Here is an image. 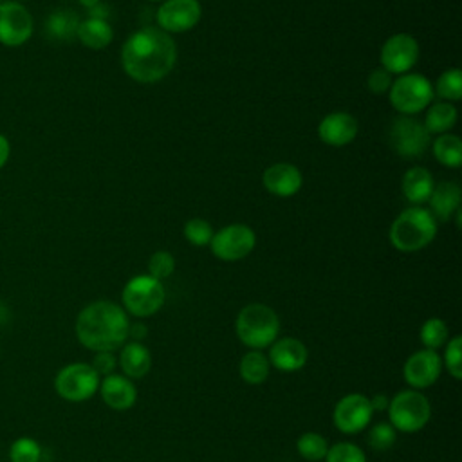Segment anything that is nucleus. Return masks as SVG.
I'll return each mask as SVG.
<instances>
[{"instance_id": "f257e3e1", "label": "nucleus", "mask_w": 462, "mask_h": 462, "mask_svg": "<svg viewBox=\"0 0 462 462\" xmlns=\"http://www.w3.org/2000/svg\"><path fill=\"white\" fill-rule=\"evenodd\" d=\"M177 63V43L171 34L157 25H146L132 32L121 47V65L126 76L137 83L164 79Z\"/></svg>"}, {"instance_id": "f03ea898", "label": "nucleus", "mask_w": 462, "mask_h": 462, "mask_svg": "<svg viewBox=\"0 0 462 462\" xmlns=\"http://www.w3.org/2000/svg\"><path fill=\"white\" fill-rule=\"evenodd\" d=\"M128 314L114 301L99 300L81 309L76 318L78 341L94 352H114L128 339Z\"/></svg>"}, {"instance_id": "7ed1b4c3", "label": "nucleus", "mask_w": 462, "mask_h": 462, "mask_svg": "<svg viewBox=\"0 0 462 462\" xmlns=\"http://www.w3.org/2000/svg\"><path fill=\"white\" fill-rule=\"evenodd\" d=\"M439 231L435 217L422 206L402 209L392 222L388 238L401 253H417L430 245Z\"/></svg>"}, {"instance_id": "20e7f679", "label": "nucleus", "mask_w": 462, "mask_h": 462, "mask_svg": "<svg viewBox=\"0 0 462 462\" xmlns=\"http://www.w3.org/2000/svg\"><path fill=\"white\" fill-rule=\"evenodd\" d=\"M238 339L251 350H262L276 341L280 332L278 314L265 303H249L240 309L235 321Z\"/></svg>"}, {"instance_id": "39448f33", "label": "nucleus", "mask_w": 462, "mask_h": 462, "mask_svg": "<svg viewBox=\"0 0 462 462\" xmlns=\"http://www.w3.org/2000/svg\"><path fill=\"white\" fill-rule=\"evenodd\" d=\"M433 85L419 72H406L392 81L388 90L390 105L401 116H415L433 103Z\"/></svg>"}, {"instance_id": "423d86ee", "label": "nucleus", "mask_w": 462, "mask_h": 462, "mask_svg": "<svg viewBox=\"0 0 462 462\" xmlns=\"http://www.w3.org/2000/svg\"><path fill=\"white\" fill-rule=\"evenodd\" d=\"M388 417L395 431L415 433L428 424L431 406L428 397L419 390H401L388 402Z\"/></svg>"}, {"instance_id": "0eeeda50", "label": "nucleus", "mask_w": 462, "mask_h": 462, "mask_svg": "<svg viewBox=\"0 0 462 462\" xmlns=\"http://www.w3.org/2000/svg\"><path fill=\"white\" fill-rule=\"evenodd\" d=\"M121 300L126 314L135 318H148L162 307L166 292L162 282L150 274H137L125 283Z\"/></svg>"}, {"instance_id": "6e6552de", "label": "nucleus", "mask_w": 462, "mask_h": 462, "mask_svg": "<svg viewBox=\"0 0 462 462\" xmlns=\"http://www.w3.org/2000/svg\"><path fill=\"white\" fill-rule=\"evenodd\" d=\"M388 141L399 157L415 159L428 150L431 135L422 121L413 116H399L388 130Z\"/></svg>"}, {"instance_id": "1a4fd4ad", "label": "nucleus", "mask_w": 462, "mask_h": 462, "mask_svg": "<svg viewBox=\"0 0 462 462\" xmlns=\"http://www.w3.org/2000/svg\"><path fill=\"white\" fill-rule=\"evenodd\" d=\"M256 245V233L247 224H229L213 233L209 249L215 258L222 262H238L253 253Z\"/></svg>"}, {"instance_id": "9d476101", "label": "nucleus", "mask_w": 462, "mask_h": 462, "mask_svg": "<svg viewBox=\"0 0 462 462\" xmlns=\"http://www.w3.org/2000/svg\"><path fill=\"white\" fill-rule=\"evenodd\" d=\"M99 375L87 363H70L63 366L54 379L56 393L70 402L90 399L99 390Z\"/></svg>"}, {"instance_id": "9b49d317", "label": "nucleus", "mask_w": 462, "mask_h": 462, "mask_svg": "<svg viewBox=\"0 0 462 462\" xmlns=\"http://www.w3.org/2000/svg\"><path fill=\"white\" fill-rule=\"evenodd\" d=\"M419 56L420 47L415 36H411L410 32H395L384 40L379 52V61L381 67L388 70L392 76H401L415 67Z\"/></svg>"}, {"instance_id": "f8f14e48", "label": "nucleus", "mask_w": 462, "mask_h": 462, "mask_svg": "<svg viewBox=\"0 0 462 462\" xmlns=\"http://www.w3.org/2000/svg\"><path fill=\"white\" fill-rule=\"evenodd\" d=\"M34 20L29 9L16 2H0V43L5 47H20L32 36Z\"/></svg>"}, {"instance_id": "ddd939ff", "label": "nucleus", "mask_w": 462, "mask_h": 462, "mask_svg": "<svg viewBox=\"0 0 462 462\" xmlns=\"http://www.w3.org/2000/svg\"><path fill=\"white\" fill-rule=\"evenodd\" d=\"M202 18V5L199 0H162L157 7V27L168 34H180L191 31Z\"/></svg>"}, {"instance_id": "4468645a", "label": "nucleus", "mask_w": 462, "mask_h": 462, "mask_svg": "<svg viewBox=\"0 0 462 462\" xmlns=\"http://www.w3.org/2000/svg\"><path fill=\"white\" fill-rule=\"evenodd\" d=\"M374 410L370 399L361 393H348L337 401L332 411L334 426L346 435L363 431L372 420Z\"/></svg>"}, {"instance_id": "2eb2a0df", "label": "nucleus", "mask_w": 462, "mask_h": 462, "mask_svg": "<svg viewBox=\"0 0 462 462\" xmlns=\"http://www.w3.org/2000/svg\"><path fill=\"white\" fill-rule=\"evenodd\" d=\"M442 372V359L435 350H417L413 352L404 366H402V375L404 381L413 388V390H422L431 386Z\"/></svg>"}, {"instance_id": "dca6fc26", "label": "nucleus", "mask_w": 462, "mask_h": 462, "mask_svg": "<svg viewBox=\"0 0 462 462\" xmlns=\"http://www.w3.org/2000/svg\"><path fill=\"white\" fill-rule=\"evenodd\" d=\"M357 132H359L357 119L352 114L343 110L330 112L318 123L319 141L334 148L350 144L357 137Z\"/></svg>"}, {"instance_id": "f3484780", "label": "nucleus", "mask_w": 462, "mask_h": 462, "mask_svg": "<svg viewBox=\"0 0 462 462\" xmlns=\"http://www.w3.org/2000/svg\"><path fill=\"white\" fill-rule=\"evenodd\" d=\"M263 188L280 199L296 195L303 186V175L292 162H274L262 173Z\"/></svg>"}, {"instance_id": "a211bd4d", "label": "nucleus", "mask_w": 462, "mask_h": 462, "mask_svg": "<svg viewBox=\"0 0 462 462\" xmlns=\"http://www.w3.org/2000/svg\"><path fill=\"white\" fill-rule=\"evenodd\" d=\"M307 346L296 337H282L269 345V365L282 372H296L307 363Z\"/></svg>"}, {"instance_id": "6ab92c4d", "label": "nucleus", "mask_w": 462, "mask_h": 462, "mask_svg": "<svg viewBox=\"0 0 462 462\" xmlns=\"http://www.w3.org/2000/svg\"><path fill=\"white\" fill-rule=\"evenodd\" d=\"M99 392L105 401V404L112 410H128L135 404L137 399V390L132 379L119 375V374H110L99 381Z\"/></svg>"}, {"instance_id": "aec40b11", "label": "nucleus", "mask_w": 462, "mask_h": 462, "mask_svg": "<svg viewBox=\"0 0 462 462\" xmlns=\"http://www.w3.org/2000/svg\"><path fill=\"white\" fill-rule=\"evenodd\" d=\"M460 202H462V189L457 182L451 180H442L437 182L431 189V195L428 199V211L435 217V220L439 222H446L451 220L455 211L460 209Z\"/></svg>"}, {"instance_id": "412c9836", "label": "nucleus", "mask_w": 462, "mask_h": 462, "mask_svg": "<svg viewBox=\"0 0 462 462\" xmlns=\"http://www.w3.org/2000/svg\"><path fill=\"white\" fill-rule=\"evenodd\" d=\"M433 186H435V179L431 171L422 166H411L410 170L404 171L401 180L402 195L411 206H420L428 202Z\"/></svg>"}, {"instance_id": "4be33fe9", "label": "nucleus", "mask_w": 462, "mask_h": 462, "mask_svg": "<svg viewBox=\"0 0 462 462\" xmlns=\"http://www.w3.org/2000/svg\"><path fill=\"white\" fill-rule=\"evenodd\" d=\"M117 363H119L125 377L141 379L152 368V354L139 341H130V343L123 345Z\"/></svg>"}, {"instance_id": "5701e85b", "label": "nucleus", "mask_w": 462, "mask_h": 462, "mask_svg": "<svg viewBox=\"0 0 462 462\" xmlns=\"http://www.w3.org/2000/svg\"><path fill=\"white\" fill-rule=\"evenodd\" d=\"M76 38L92 51H101L110 45L114 38V29L105 18H94L87 16L85 20H79L76 29Z\"/></svg>"}, {"instance_id": "b1692460", "label": "nucleus", "mask_w": 462, "mask_h": 462, "mask_svg": "<svg viewBox=\"0 0 462 462\" xmlns=\"http://www.w3.org/2000/svg\"><path fill=\"white\" fill-rule=\"evenodd\" d=\"M458 119V112L455 103H448V101H435L426 108V116H424V126L430 132V135L437 134H446L449 132Z\"/></svg>"}, {"instance_id": "393cba45", "label": "nucleus", "mask_w": 462, "mask_h": 462, "mask_svg": "<svg viewBox=\"0 0 462 462\" xmlns=\"http://www.w3.org/2000/svg\"><path fill=\"white\" fill-rule=\"evenodd\" d=\"M433 155L439 164L446 168H458L462 164V141L458 135L446 132L435 137Z\"/></svg>"}, {"instance_id": "a878e982", "label": "nucleus", "mask_w": 462, "mask_h": 462, "mask_svg": "<svg viewBox=\"0 0 462 462\" xmlns=\"http://www.w3.org/2000/svg\"><path fill=\"white\" fill-rule=\"evenodd\" d=\"M238 372L245 383L262 384L269 377L271 365H269L267 356L262 354V350H249L242 356Z\"/></svg>"}, {"instance_id": "bb28decb", "label": "nucleus", "mask_w": 462, "mask_h": 462, "mask_svg": "<svg viewBox=\"0 0 462 462\" xmlns=\"http://www.w3.org/2000/svg\"><path fill=\"white\" fill-rule=\"evenodd\" d=\"M433 94L440 101L455 103L462 99V70L460 69H448L444 70L433 87Z\"/></svg>"}, {"instance_id": "cd10ccee", "label": "nucleus", "mask_w": 462, "mask_h": 462, "mask_svg": "<svg viewBox=\"0 0 462 462\" xmlns=\"http://www.w3.org/2000/svg\"><path fill=\"white\" fill-rule=\"evenodd\" d=\"M79 18L72 11H54L45 23L49 36L56 40H70L76 36Z\"/></svg>"}, {"instance_id": "c85d7f7f", "label": "nucleus", "mask_w": 462, "mask_h": 462, "mask_svg": "<svg viewBox=\"0 0 462 462\" xmlns=\"http://www.w3.org/2000/svg\"><path fill=\"white\" fill-rule=\"evenodd\" d=\"M296 449L300 457H303L309 462H318L323 460L327 451H328V442L323 435L316 431H307L298 437L296 440Z\"/></svg>"}, {"instance_id": "c756f323", "label": "nucleus", "mask_w": 462, "mask_h": 462, "mask_svg": "<svg viewBox=\"0 0 462 462\" xmlns=\"http://www.w3.org/2000/svg\"><path fill=\"white\" fill-rule=\"evenodd\" d=\"M448 325L440 318H430L420 327V341L428 350H437L439 346H444L448 341Z\"/></svg>"}, {"instance_id": "7c9ffc66", "label": "nucleus", "mask_w": 462, "mask_h": 462, "mask_svg": "<svg viewBox=\"0 0 462 462\" xmlns=\"http://www.w3.org/2000/svg\"><path fill=\"white\" fill-rule=\"evenodd\" d=\"M213 226L206 220V218H200V217H195V218H189L186 220L184 227H182V235L184 238L195 245V247H204V245H209L211 238H213Z\"/></svg>"}, {"instance_id": "2f4dec72", "label": "nucleus", "mask_w": 462, "mask_h": 462, "mask_svg": "<svg viewBox=\"0 0 462 462\" xmlns=\"http://www.w3.org/2000/svg\"><path fill=\"white\" fill-rule=\"evenodd\" d=\"M40 457H42V448L31 437H20L9 448L11 462H40Z\"/></svg>"}, {"instance_id": "473e14b6", "label": "nucleus", "mask_w": 462, "mask_h": 462, "mask_svg": "<svg viewBox=\"0 0 462 462\" xmlns=\"http://www.w3.org/2000/svg\"><path fill=\"white\" fill-rule=\"evenodd\" d=\"M325 462H366L365 451L352 442H337L328 446V451L323 458Z\"/></svg>"}, {"instance_id": "72a5a7b5", "label": "nucleus", "mask_w": 462, "mask_h": 462, "mask_svg": "<svg viewBox=\"0 0 462 462\" xmlns=\"http://www.w3.org/2000/svg\"><path fill=\"white\" fill-rule=\"evenodd\" d=\"M173 269H175V258L170 251H164V249L155 251L148 260V274L159 282L168 278L173 273Z\"/></svg>"}, {"instance_id": "f704fd0d", "label": "nucleus", "mask_w": 462, "mask_h": 462, "mask_svg": "<svg viewBox=\"0 0 462 462\" xmlns=\"http://www.w3.org/2000/svg\"><path fill=\"white\" fill-rule=\"evenodd\" d=\"M395 439L397 431L390 422H377L368 433V444L377 451L390 449L395 444Z\"/></svg>"}, {"instance_id": "c9c22d12", "label": "nucleus", "mask_w": 462, "mask_h": 462, "mask_svg": "<svg viewBox=\"0 0 462 462\" xmlns=\"http://www.w3.org/2000/svg\"><path fill=\"white\" fill-rule=\"evenodd\" d=\"M446 352H444V365L453 379L462 377V337L455 336L446 341Z\"/></svg>"}, {"instance_id": "e433bc0d", "label": "nucleus", "mask_w": 462, "mask_h": 462, "mask_svg": "<svg viewBox=\"0 0 462 462\" xmlns=\"http://www.w3.org/2000/svg\"><path fill=\"white\" fill-rule=\"evenodd\" d=\"M392 81H393V76L388 70H384L383 67H377V69L370 70V74L366 78V87L372 94L383 96V94H388Z\"/></svg>"}, {"instance_id": "4c0bfd02", "label": "nucleus", "mask_w": 462, "mask_h": 462, "mask_svg": "<svg viewBox=\"0 0 462 462\" xmlns=\"http://www.w3.org/2000/svg\"><path fill=\"white\" fill-rule=\"evenodd\" d=\"M90 366L96 370L97 375L106 377V375L114 374V370L117 366V359L112 352H96V357Z\"/></svg>"}, {"instance_id": "58836bf2", "label": "nucleus", "mask_w": 462, "mask_h": 462, "mask_svg": "<svg viewBox=\"0 0 462 462\" xmlns=\"http://www.w3.org/2000/svg\"><path fill=\"white\" fill-rule=\"evenodd\" d=\"M9 155H11V143L4 134H0V170L7 164Z\"/></svg>"}, {"instance_id": "ea45409f", "label": "nucleus", "mask_w": 462, "mask_h": 462, "mask_svg": "<svg viewBox=\"0 0 462 462\" xmlns=\"http://www.w3.org/2000/svg\"><path fill=\"white\" fill-rule=\"evenodd\" d=\"M388 402H390V399H388L384 393H375V395L370 399V404H372V410H374V411L388 410Z\"/></svg>"}, {"instance_id": "a19ab883", "label": "nucleus", "mask_w": 462, "mask_h": 462, "mask_svg": "<svg viewBox=\"0 0 462 462\" xmlns=\"http://www.w3.org/2000/svg\"><path fill=\"white\" fill-rule=\"evenodd\" d=\"M146 336V327L141 325V323H134L130 325L128 328V337H134V339H141Z\"/></svg>"}, {"instance_id": "79ce46f5", "label": "nucleus", "mask_w": 462, "mask_h": 462, "mask_svg": "<svg viewBox=\"0 0 462 462\" xmlns=\"http://www.w3.org/2000/svg\"><path fill=\"white\" fill-rule=\"evenodd\" d=\"M99 2H101V0H79V4H81L83 7H87V9H92V7H96Z\"/></svg>"}, {"instance_id": "37998d69", "label": "nucleus", "mask_w": 462, "mask_h": 462, "mask_svg": "<svg viewBox=\"0 0 462 462\" xmlns=\"http://www.w3.org/2000/svg\"><path fill=\"white\" fill-rule=\"evenodd\" d=\"M148 2H162V0H148Z\"/></svg>"}, {"instance_id": "c03bdc74", "label": "nucleus", "mask_w": 462, "mask_h": 462, "mask_svg": "<svg viewBox=\"0 0 462 462\" xmlns=\"http://www.w3.org/2000/svg\"><path fill=\"white\" fill-rule=\"evenodd\" d=\"M2 2H5V0H2Z\"/></svg>"}, {"instance_id": "a18cd8bd", "label": "nucleus", "mask_w": 462, "mask_h": 462, "mask_svg": "<svg viewBox=\"0 0 462 462\" xmlns=\"http://www.w3.org/2000/svg\"><path fill=\"white\" fill-rule=\"evenodd\" d=\"M0 2H2V0H0Z\"/></svg>"}]
</instances>
